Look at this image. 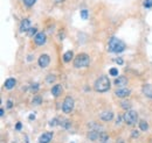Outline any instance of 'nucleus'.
Wrapping results in <instances>:
<instances>
[{
    "mask_svg": "<svg viewBox=\"0 0 152 143\" xmlns=\"http://www.w3.org/2000/svg\"><path fill=\"white\" fill-rule=\"evenodd\" d=\"M94 90L96 92L103 93L110 90V80L107 76H101L99 78L96 79L95 84H94Z\"/></svg>",
    "mask_w": 152,
    "mask_h": 143,
    "instance_id": "nucleus-1",
    "label": "nucleus"
},
{
    "mask_svg": "<svg viewBox=\"0 0 152 143\" xmlns=\"http://www.w3.org/2000/svg\"><path fill=\"white\" fill-rule=\"evenodd\" d=\"M108 48L110 51L112 52H122L125 50V43L120 40V39H117V37H111L110 41H109V44H108Z\"/></svg>",
    "mask_w": 152,
    "mask_h": 143,
    "instance_id": "nucleus-2",
    "label": "nucleus"
},
{
    "mask_svg": "<svg viewBox=\"0 0 152 143\" xmlns=\"http://www.w3.org/2000/svg\"><path fill=\"white\" fill-rule=\"evenodd\" d=\"M90 63V58L87 53H78L74 59V66L76 69H81V67H87Z\"/></svg>",
    "mask_w": 152,
    "mask_h": 143,
    "instance_id": "nucleus-3",
    "label": "nucleus"
},
{
    "mask_svg": "<svg viewBox=\"0 0 152 143\" xmlns=\"http://www.w3.org/2000/svg\"><path fill=\"white\" fill-rule=\"evenodd\" d=\"M123 119H124V122L126 124H129V126H132V124H134L137 122L138 120V114L137 112H134L132 110H129L125 112V114L123 115Z\"/></svg>",
    "mask_w": 152,
    "mask_h": 143,
    "instance_id": "nucleus-4",
    "label": "nucleus"
},
{
    "mask_svg": "<svg viewBox=\"0 0 152 143\" xmlns=\"http://www.w3.org/2000/svg\"><path fill=\"white\" fill-rule=\"evenodd\" d=\"M73 110H74V99L68 96L64 98V101L62 104V111L66 114H69L73 112Z\"/></svg>",
    "mask_w": 152,
    "mask_h": 143,
    "instance_id": "nucleus-5",
    "label": "nucleus"
},
{
    "mask_svg": "<svg viewBox=\"0 0 152 143\" xmlns=\"http://www.w3.org/2000/svg\"><path fill=\"white\" fill-rule=\"evenodd\" d=\"M38 63H39L40 67L45 69V67H47V66L49 65V63H50V57L47 55V53H42V55L39 57Z\"/></svg>",
    "mask_w": 152,
    "mask_h": 143,
    "instance_id": "nucleus-6",
    "label": "nucleus"
},
{
    "mask_svg": "<svg viewBox=\"0 0 152 143\" xmlns=\"http://www.w3.org/2000/svg\"><path fill=\"white\" fill-rule=\"evenodd\" d=\"M34 42L36 45H43L46 43V35L45 33H38L34 36Z\"/></svg>",
    "mask_w": 152,
    "mask_h": 143,
    "instance_id": "nucleus-7",
    "label": "nucleus"
},
{
    "mask_svg": "<svg viewBox=\"0 0 152 143\" xmlns=\"http://www.w3.org/2000/svg\"><path fill=\"white\" fill-rule=\"evenodd\" d=\"M130 93H131V91L129 90V88H118V90L115 91V94H116V97H118V98L129 97Z\"/></svg>",
    "mask_w": 152,
    "mask_h": 143,
    "instance_id": "nucleus-8",
    "label": "nucleus"
},
{
    "mask_svg": "<svg viewBox=\"0 0 152 143\" xmlns=\"http://www.w3.org/2000/svg\"><path fill=\"white\" fill-rule=\"evenodd\" d=\"M53 138V133L49 132V133H43L40 137H39V143H49Z\"/></svg>",
    "mask_w": 152,
    "mask_h": 143,
    "instance_id": "nucleus-9",
    "label": "nucleus"
},
{
    "mask_svg": "<svg viewBox=\"0 0 152 143\" xmlns=\"http://www.w3.org/2000/svg\"><path fill=\"white\" fill-rule=\"evenodd\" d=\"M30 28H32L30 27V21L28 19H24L21 21V23H20V31L21 33H26V31H29Z\"/></svg>",
    "mask_w": 152,
    "mask_h": 143,
    "instance_id": "nucleus-10",
    "label": "nucleus"
},
{
    "mask_svg": "<svg viewBox=\"0 0 152 143\" xmlns=\"http://www.w3.org/2000/svg\"><path fill=\"white\" fill-rule=\"evenodd\" d=\"M99 136H101V132L98 130H89L87 134V137L90 141H97L99 140Z\"/></svg>",
    "mask_w": 152,
    "mask_h": 143,
    "instance_id": "nucleus-11",
    "label": "nucleus"
},
{
    "mask_svg": "<svg viewBox=\"0 0 152 143\" xmlns=\"http://www.w3.org/2000/svg\"><path fill=\"white\" fill-rule=\"evenodd\" d=\"M99 118H101V120H103V121H111L113 119V113L111 111H104V112L101 113Z\"/></svg>",
    "mask_w": 152,
    "mask_h": 143,
    "instance_id": "nucleus-12",
    "label": "nucleus"
},
{
    "mask_svg": "<svg viewBox=\"0 0 152 143\" xmlns=\"http://www.w3.org/2000/svg\"><path fill=\"white\" fill-rule=\"evenodd\" d=\"M142 90H143V93L145 97L152 99V84H145Z\"/></svg>",
    "mask_w": 152,
    "mask_h": 143,
    "instance_id": "nucleus-13",
    "label": "nucleus"
},
{
    "mask_svg": "<svg viewBox=\"0 0 152 143\" xmlns=\"http://www.w3.org/2000/svg\"><path fill=\"white\" fill-rule=\"evenodd\" d=\"M62 92H63V87H62V85H60V84H56V85H54V86L52 87V94H53L54 97L61 96Z\"/></svg>",
    "mask_w": 152,
    "mask_h": 143,
    "instance_id": "nucleus-14",
    "label": "nucleus"
},
{
    "mask_svg": "<svg viewBox=\"0 0 152 143\" xmlns=\"http://www.w3.org/2000/svg\"><path fill=\"white\" fill-rule=\"evenodd\" d=\"M15 84H16V80L14 78H8L5 82V88H7V90H12V88L15 86Z\"/></svg>",
    "mask_w": 152,
    "mask_h": 143,
    "instance_id": "nucleus-15",
    "label": "nucleus"
},
{
    "mask_svg": "<svg viewBox=\"0 0 152 143\" xmlns=\"http://www.w3.org/2000/svg\"><path fill=\"white\" fill-rule=\"evenodd\" d=\"M115 84L117 86H125L128 84V79L125 77H118L115 79Z\"/></svg>",
    "mask_w": 152,
    "mask_h": 143,
    "instance_id": "nucleus-16",
    "label": "nucleus"
},
{
    "mask_svg": "<svg viewBox=\"0 0 152 143\" xmlns=\"http://www.w3.org/2000/svg\"><path fill=\"white\" fill-rule=\"evenodd\" d=\"M139 129L142 132L149 130V123H147V121H145V120H141L139 121Z\"/></svg>",
    "mask_w": 152,
    "mask_h": 143,
    "instance_id": "nucleus-17",
    "label": "nucleus"
},
{
    "mask_svg": "<svg viewBox=\"0 0 152 143\" xmlns=\"http://www.w3.org/2000/svg\"><path fill=\"white\" fill-rule=\"evenodd\" d=\"M73 56H74V53H73V51H67L66 53H64V55H63V61L64 62H67V63H68V62H70L72 61V58H73Z\"/></svg>",
    "mask_w": 152,
    "mask_h": 143,
    "instance_id": "nucleus-18",
    "label": "nucleus"
},
{
    "mask_svg": "<svg viewBox=\"0 0 152 143\" xmlns=\"http://www.w3.org/2000/svg\"><path fill=\"white\" fill-rule=\"evenodd\" d=\"M108 140H109V136H108V134H107V133H104V132H101L99 141L102 142V143H104V142H108Z\"/></svg>",
    "mask_w": 152,
    "mask_h": 143,
    "instance_id": "nucleus-19",
    "label": "nucleus"
},
{
    "mask_svg": "<svg viewBox=\"0 0 152 143\" xmlns=\"http://www.w3.org/2000/svg\"><path fill=\"white\" fill-rule=\"evenodd\" d=\"M122 107L125 110V111H129L130 108H131V102L130 101H126V100H124V101H122Z\"/></svg>",
    "mask_w": 152,
    "mask_h": 143,
    "instance_id": "nucleus-20",
    "label": "nucleus"
},
{
    "mask_svg": "<svg viewBox=\"0 0 152 143\" xmlns=\"http://www.w3.org/2000/svg\"><path fill=\"white\" fill-rule=\"evenodd\" d=\"M55 80H56V76H54V75H48L47 76V79H46V82L48 84H53Z\"/></svg>",
    "mask_w": 152,
    "mask_h": 143,
    "instance_id": "nucleus-21",
    "label": "nucleus"
},
{
    "mask_svg": "<svg viewBox=\"0 0 152 143\" xmlns=\"http://www.w3.org/2000/svg\"><path fill=\"white\" fill-rule=\"evenodd\" d=\"M22 3H24L27 7H32L33 5L36 3V0H22Z\"/></svg>",
    "mask_w": 152,
    "mask_h": 143,
    "instance_id": "nucleus-22",
    "label": "nucleus"
},
{
    "mask_svg": "<svg viewBox=\"0 0 152 143\" xmlns=\"http://www.w3.org/2000/svg\"><path fill=\"white\" fill-rule=\"evenodd\" d=\"M42 102V99H41V97H39V96H35L34 98H33V104H35V105H40Z\"/></svg>",
    "mask_w": 152,
    "mask_h": 143,
    "instance_id": "nucleus-23",
    "label": "nucleus"
},
{
    "mask_svg": "<svg viewBox=\"0 0 152 143\" xmlns=\"http://www.w3.org/2000/svg\"><path fill=\"white\" fill-rule=\"evenodd\" d=\"M81 17L83 20H87L88 19V11L87 9H82L81 11Z\"/></svg>",
    "mask_w": 152,
    "mask_h": 143,
    "instance_id": "nucleus-24",
    "label": "nucleus"
},
{
    "mask_svg": "<svg viewBox=\"0 0 152 143\" xmlns=\"http://www.w3.org/2000/svg\"><path fill=\"white\" fill-rule=\"evenodd\" d=\"M60 123H61V126H63L64 128L68 129L69 128V124H70V121L69 120H62V122H60Z\"/></svg>",
    "mask_w": 152,
    "mask_h": 143,
    "instance_id": "nucleus-25",
    "label": "nucleus"
},
{
    "mask_svg": "<svg viewBox=\"0 0 152 143\" xmlns=\"http://www.w3.org/2000/svg\"><path fill=\"white\" fill-rule=\"evenodd\" d=\"M111 76H113V77H116L117 75H118V70L116 69V67H112V69H110V72H109Z\"/></svg>",
    "mask_w": 152,
    "mask_h": 143,
    "instance_id": "nucleus-26",
    "label": "nucleus"
},
{
    "mask_svg": "<svg viewBox=\"0 0 152 143\" xmlns=\"http://www.w3.org/2000/svg\"><path fill=\"white\" fill-rule=\"evenodd\" d=\"M144 7L151 8L152 7V0H145V1H144Z\"/></svg>",
    "mask_w": 152,
    "mask_h": 143,
    "instance_id": "nucleus-27",
    "label": "nucleus"
},
{
    "mask_svg": "<svg viewBox=\"0 0 152 143\" xmlns=\"http://www.w3.org/2000/svg\"><path fill=\"white\" fill-rule=\"evenodd\" d=\"M36 34H38L36 33V28H30L29 29V35H30V36H35Z\"/></svg>",
    "mask_w": 152,
    "mask_h": 143,
    "instance_id": "nucleus-28",
    "label": "nucleus"
},
{
    "mask_svg": "<svg viewBox=\"0 0 152 143\" xmlns=\"http://www.w3.org/2000/svg\"><path fill=\"white\" fill-rule=\"evenodd\" d=\"M60 122L57 121V119H53V120H50L49 122V126H56V124H59Z\"/></svg>",
    "mask_w": 152,
    "mask_h": 143,
    "instance_id": "nucleus-29",
    "label": "nucleus"
},
{
    "mask_svg": "<svg viewBox=\"0 0 152 143\" xmlns=\"http://www.w3.org/2000/svg\"><path fill=\"white\" fill-rule=\"evenodd\" d=\"M32 90H33V91H38V90H39V85H38V84L32 85Z\"/></svg>",
    "mask_w": 152,
    "mask_h": 143,
    "instance_id": "nucleus-30",
    "label": "nucleus"
},
{
    "mask_svg": "<svg viewBox=\"0 0 152 143\" xmlns=\"http://www.w3.org/2000/svg\"><path fill=\"white\" fill-rule=\"evenodd\" d=\"M138 132H136V130H134V132H132V137H138Z\"/></svg>",
    "mask_w": 152,
    "mask_h": 143,
    "instance_id": "nucleus-31",
    "label": "nucleus"
},
{
    "mask_svg": "<svg viewBox=\"0 0 152 143\" xmlns=\"http://www.w3.org/2000/svg\"><path fill=\"white\" fill-rule=\"evenodd\" d=\"M20 129H21V123L18 122V123H16V130H20Z\"/></svg>",
    "mask_w": 152,
    "mask_h": 143,
    "instance_id": "nucleus-32",
    "label": "nucleus"
},
{
    "mask_svg": "<svg viewBox=\"0 0 152 143\" xmlns=\"http://www.w3.org/2000/svg\"><path fill=\"white\" fill-rule=\"evenodd\" d=\"M12 106H13V104H12V101L9 100V101H8V105H7V107H8V108H11Z\"/></svg>",
    "mask_w": 152,
    "mask_h": 143,
    "instance_id": "nucleus-33",
    "label": "nucleus"
},
{
    "mask_svg": "<svg viewBox=\"0 0 152 143\" xmlns=\"http://www.w3.org/2000/svg\"><path fill=\"white\" fill-rule=\"evenodd\" d=\"M116 123H117V124H120V123H121V116H118V118H117V122H116Z\"/></svg>",
    "mask_w": 152,
    "mask_h": 143,
    "instance_id": "nucleus-34",
    "label": "nucleus"
},
{
    "mask_svg": "<svg viewBox=\"0 0 152 143\" xmlns=\"http://www.w3.org/2000/svg\"><path fill=\"white\" fill-rule=\"evenodd\" d=\"M117 63H120V64H122V63H123V61H122V58H117Z\"/></svg>",
    "mask_w": 152,
    "mask_h": 143,
    "instance_id": "nucleus-35",
    "label": "nucleus"
},
{
    "mask_svg": "<svg viewBox=\"0 0 152 143\" xmlns=\"http://www.w3.org/2000/svg\"><path fill=\"white\" fill-rule=\"evenodd\" d=\"M4 112H5V111H4V108H1V110H0V115H1V116L4 115Z\"/></svg>",
    "mask_w": 152,
    "mask_h": 143,
    "instance_id": "nucleus-36",
    "label": "nucleus"
},
{
    "mask_svg": "<svg viewBox=\"0 0 152 143\" xmlns=\"http://www.w3.org/2000/svg\"><path fill=\"white\" fill-rule=\"evenodd\" d=\"M29 119H30V120H33V119H35V115H33V114H32V115H29Z\"/></svg>",
    "mask_w": 152,
    "mask_h": 143,
    "instance_id": "nucleus-37",
    "label": "nucleus"
},
{
    "mask_svg": "<svg viewBox=\"0 0 152 143\" xmlns=\"http://www.w3.org/2000/svg\"><path fill=\"white\" fill-rule=\"evenodd\" d=\"M117 143H124V142H123V140H122V138H120V140L117 141Z\"/></svg>",
    "mask_w": 152,
    "mask_h": 143,
    "instance_id": "nucleus-38",
    "label": "nucleus"
},
{
    "mask_svg": "<svg viewBox=\"0 0 152 143\" xmlns=\"http://www.w3.org/2000/svg\"><path fill=\"white\" fill-rule=\"evenodd\" d=\"M64 0H55V3H63Z\"/></svg>",
    "mask_w": 152,
    "mask_h": 143,
    "instance_id": "nucleus-39",
    "label": "nucleus"
},
{
    "mask_svg": "<svg viewBox=\"0 0 152 143\" xmlns=\"http://www.w3.org/2000/svg\"><path fill=\"white\" fill-rule=\"evenodd\" d=\"M104 143H108V142H104Z\"/></svg>",
    "mask_w": 152,
    "mask_h": 143,
    "instance_id": "nucleus-40",
    "label": "nucleus"
}]
</instances>
